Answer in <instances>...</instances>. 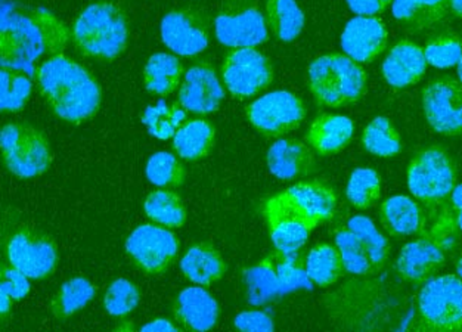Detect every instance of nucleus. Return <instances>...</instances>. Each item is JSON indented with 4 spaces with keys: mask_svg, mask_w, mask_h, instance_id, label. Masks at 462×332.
Masks as SVG:
<instances>
[{
    "mask_svg": "<svg viewBox=\"0 0 462 332\" xmlns=\"http://www.w3.org/2000/svg\"><path fill=\"white\" fill-rule=\"evenodd\" d=\"M73 32L57 15L42 8H24L2 0L0 62L4 69H21L34 78L36 62L62 53Z\"/></svg>",
    "mask_w": 462,
    "mask_h": 332,
    "instance_id": "nucleus-1",
    "label": "nucleus"
},
{
    "mask_svg": "<svg viewBox=\"0 0 462 332\" xmlns=\"http://www.w3.org/2000/svg\"><path fill=\"white\" fill-rule=\"evenodd\" d=\"M49 108L62 122L81 124L97 115L102 89L94 74L64 53L46 58L34 73Z\"/></svg>",
    "mask_w": 462,
    "mask_h": 332,
    "instance_id": "nucleus-2",
    "label": "nucleus"
},
{
    "mask_svg": "<svg viewBox=\"0 0 462 332\" xmlns=\"http://www.w3.org/2000/svg\"><path fill=\"white\" fill-rule=\"evenodd\" d=\"M71 32V41L81 57L113 62L127 49L129 18L120 5L101 0L79 14Z\"/></svg>",
    "mask_w": 462,
    "mask_h": 332,
    "instance_id": "nucleus-3",
    "label": "nucleus"
},
{
    "mask_svg": "<svg viewBox=\"0 0 462 332\" xmlns=\"http://www.w3.org/2000/svg\"><path fill=\"white\" fill-rule=\"evenodd\" d=\"M366 78L359 62L341 53L322 55L308 69L309 89L319 106L328 108L359 101L365 94Z\"/></svg>",
    "mask_w": 462,
    "mask_h": 332,
    "instance_id": "nucleus-4",
    "label": "nucleus"
},
{
    "mask_svg": "<svg viewBox=\"0 0 462 332\" xmlns=\"http://www.w3.org/2000/svg\"><path fill=\"white\" fill-rule=\"evenodd\" d=\"M2 247L5 260L30 280H46L57 271L60 253L55 239L29 223L9 222L5 216Z\"/></svg>",
    "mask_w": 462,
    "mask_h": 332,
    "instance_id": "nucleus-5",
    "label": "nucleus"
},
{
    "mask_svg": "<svg viewBox=\"0 0 462 332\" xmlns=\"http://www.w3.org/2000/svg\"><path fill=\"white\" fill-rule=\"evenodd\" d=\"M0 148L5 167L18 179L39 178L52 164L48 136L29 123L5 124L0 134Z\"/></svg>",
    "mask_w": 462,
    "mask_h": 332,
    "instance_id": "nucleus-6",
    "label": "nucleus"
},
{
    "mask_svg": "<svg viewBox=\"0 0 462 332\" xmlns=\"http://www.w3.org/2000/svg\"><path fill=\"white\" fill-rule=\"evenodd\" d=\"M420 331H462V280L459 276L430 278L417 300Z\"/></svg>",
    "mask_w": 462,
    "mask_h": 332,
    "instance_id": "nucleus-7",
    "label": "nucleus"
},
{
    "mask_svg": "<svg viewBox=\"0 0 462 332\" xmlns=\"http://www.w3.org/2000/svg\"><path fill=\"white\" fill-rule=\"evenodd\" d=\"M457 182V169L443 146L418 151L408 167V188L422 203L436 206L450 197Z\"/></svg>",
    "mask_w": 462,
    "mask_h": 332,
    "instance_id": "nucleus-8",
    "label": "nucleus"
},
{
    "mask_svg": "<svg viewBox=\"0 0 462 332\" xmlns=\"http://www.w3.org/2000/svg\"><path fill=\"white\" fill-rule=\"evenodd\" d=\"M217 41L226 48H255L268 42L266 16L257 0H224L215 20Z\"/></svg>",
    "mask_w": 462,
    "mask_h": 332,
    "instance_id": "nucleus-9",
    "label": "nucleus"
},
{
    "mask_svg": "<svg viewBox=\"0 0 462 332\" xmlns=\"http://www.w3.org/2000/svg\"><path fill=\"white\" fill-rule=\"evenodd\" d=\"M126 253L132 263L145 275H162L175 263L179 239L169 227L145 223L130 232Z\"/></svg>",
    "mask_w": 462,
    "mask_h": 332,
    "instance_id": "nucleus-10",
    "label": "nucleus"
},
{
    "mask_svg": "<svg viewBox=\"0 0 462 332\" xmlns=\"http://www.w3.org/2000/svg\"><path fill=\"white\" fill-rule=\"evenodd\" d=\"M222 80L232 97L248 99L268 89L273 81V67L255 48H232L225 55Z\"/></svg>",
    "mask_w": 462,
    "mask_h": 332,
    "instance_id": "nucleus-11",
    "label": "nucleus"
},
{
    "mask_svg": "<svg viewBox=\"0 0 462 332\" xmlns=\"http://www.w3.org/2000/svg\"><path fill=\"white\" fill-rule=\"evenodd\" d=\"M245 114L259 134L266 138H280L300 126L306 117V106L296 94L273 90L253 101Z\"/></svg>",
    "mask_w": 462,
    "mask_h": 332,
    "instance_id": "nucleus-12",
    "label": "nucleus"
},
{
    "mask_svg": "<svg viewBox=\"0 0 462 332\" xmlns=\"http://www.w3.org/2000/svg\"><path fill=\"white\" fill-rule=\"evenodd\" d=\"M263 215L276 252L284 254L300 252L318 223L309 219L282 190L264 203Z\"/></svg>",
    "mask_w": 462,
    "mask_h": 332,
    "instance_id": "nucleus-13",
    "label": "nucleus"
},
{
    "mask_svg": "<svg viewBox=\"0 0 462 332\" xmlns=\"http://www.w3.org/2000/svg\"><path fill=\"white\" fill-rule=\"evenodd\" d=\"M160 34L164 46L178 57H197L210 42V18L197 6L175 9L162 18Z\"/></svg>",
    "mask_w": 462,
    "mask_h": 332,
    "instance_id": "nucleus-14",
    "label": "nucleus"
},
{
    "mask_svg": "<svg viewBox=\"0 0 462 332\" xmlns=\"http://www.w3.org/2000/svg\"><path fill=\"white\" fill-rule=\"evenodd\" d=\"M422 108L431 129L445 136L462 134V83L450 76L434 78L422 90Z\"/></svg>",
    "mask_w": 462,
    "mask_h": 332,
    "instance_id": "nucleus-15",
    "label": "nucleus"
},
{
    "mask_svg": "<svg viewBox=\"0 0 462 332\" xmlns=\"http://www.w3.org/2000/svg\"><path fill=\"white\" fill-rule=\"evenodd\" d=\"M224 99V85L211 62L197 61L185 71L178 94V102L185 110L206 115L219 110Z\"/></svg>",
    "mask_w": 462,
    "mask_h": 332,
    "instance_id": "nucleus-16",
    "label": "nucleus"
},
{
    "mask_svg": "<svg viewBox=\"0 0 462 332\" xmlns=\"http://www.w3.org/2000/svg\"><path fill=\"white\" fill-rule=\"evenodd\" d=\"M447 260V250L430 231L402 248L396 262V269L403 280L415 284L426 282L431 275L442 268Z\"/></svg>",
    "mask_w": 462,
    "mask_h": 332,
    "instance_id": "nucleus-17",
    "label": "nucleus"
},
{
    "mask_svg": "<svg viewBox=\"0 0 462 332\" xmlns=\"http://www.w3.org/2000/svg\"><path fill=\"white\" fill-rule=\"evenodd\" d=\"M389 32L377 16L357 15L346 24L341 34V48L359 64L374 61L384 51Z\"/></svg>",
    "mask_w": 462,
    "mask_h": 332,
    "instance_id": "nucleus-18",
    "label": "nucleus"
},
{
    "mask_svg": "<svg viewBox=\"0 0 462 332\" xmlns=\"http://www.w3.org/2000/svg\"><path fill=\"white\" fill-rule=\"evenodd\" d=\"M173 318L180 328L206 332L215 328L219 319V304L206 288L188 287L176 296Z\"/></svg>",
    "mask_w": 462,
    "mask_h": 332,
    "instance_id": "nucleus-19",
    "label": "nucleus"
},
{
    "mask_svg": "<svg viewBox=\"0 0 462 332\" xmlns=\"http://www.w3.org/2000/svg\"><path fill=\"white\" fill-rule=\"evenodd\" d=\"M424 49L411 41H401L390 49L383 62V78L394 89L417 85L426 74Z\"/></svg>",
    "mask_w": 462,
    "mask_h": 332,
    "instance_id": "nucleus-20",
    "label": "nucleus"
},
{
    "mask_svg": "<svg viewBox=\"0 0 462 332\" xmlns=\"http://www.w3.org/2000/svg\"><path fill=\"white\" fill-rule=\"evenodd\" d=\"M268 167L280 180H294L312 173L315 157L310 148L297 139H280L268 151Z\"/></svg>",
    "mask_w": 462,
    "mask_h": 332,
    "instance_id": "nucleus-21",
    "label": "nucleus"
},
{
    "mask_svg": "<svg viewBox=\"0 0 462 332\" xmlns=\"http://www.w3.org/2000/svg\"><path fill=\"white\" fill-rule=\"evenodd\" d=\"M355 124L346 115L320 114L306 134V143L319 155H331L345 150L352 141Z\"/></svg>",
    "mask_w": 462,
    "mask_h": 332,
    "instance_id": "nucleus-22",
    "label": "nucleus"
},
{
    "mask_svg": "<svg viewBox=\"0 0 462 332\" xmlns=\"http://www.w3.org/2000/svg\"><path fill=\"white\" fill-rule=\"evenodd\" d=\"M292 203L296 204L304 215L313 222H328L336 215L337 195L329 183L312 179L296 183L285 189Z\"/></svg>",
    "mask_w": 462,
    "mask_h": 332,
    "instance_id": "nucleus-23",
    "label": "nucleus"
},
{
    "mask_svg": "<svg viewBox=\"0 0 462 332\" xmlns=\"http://www.w3.org/2000/svg\"><path fill=\"white\" fill-rule=\"evenodd\" d=\"M180 271L192 284L208 287L224 278L226 263L219 250L204 241L188 248L180 259Z\"/></svg>",
    "mask_w": 462,
    "mask_h": 332,
    "instance_id": "nucleus-24",
    "label": "nucleus"
},
{
    "mask_svg": "<svg viewBox=\"0 0 462 332\" xmlns=\"http://www.w3.org/2000/svg\"><path fill=\"white\" fill-rule=\"evenodd\" d=\"M380 219L385 231L396 238L415 235L424 227L421 207L405 195L385 199L380 208Z\"/></svg>",
    "mask_w": 462,
    "mask_h": 332,
    "instance_id": "nucleus-25",
    "label": "nucleus"
},
{
    "mask_svg": "<svg viewBox=\"0 0 462 332\" xmlns=\"http://www.w3.org/2000/svg\"><path fill=\"white\" fill-rule=\"evenodd\" d=\"M216 141V129L206 118L183 123L173 136V150L179 159L199 161L210 154Z\"/></svg>",
    "mask_w": 462,
    "mask_h": 332,
    "instance_id": "nucleus-26",
    "label": "nucleus"
},
{
    "mask_svg": "<svg viewBox=\"0 0 462 332\" xmlns=\"http://www.w3.org/2000/svg\"><path fill=\"white\" fill-rule=\"evenodd\" d=\"M185 69L178 55L157 52L151 55L143 69V85L150 94L169 97L182 85Z\"/></svg>",
    "mask_w": 462,
    "mask_h": 332,
    "instance_id": "nucleus-27",
    "label": "nucleus"
},
{
    "mask_svg": "<svg viewBox=\"0 0 462 332\" xmlns=\"http://www.w3.org/2000/svg\"><path fill=\"white\" fill-rule=\"evenodd\" d=\"M448 0H393L392 13L406 29L426 30L438 24L447 16Z\"/></svg>",
    "mask_w": 462,
    "mask_h": 332,
    "instance_id": "nucleus-28",
    "label": "nucleus"
},
{
    "mask_svg": "<svg viewBox=\"0 0 462 332\" xmlns=\"http://www.w3.org/2000/svg\"><path fill=\"white\" fill-rule=\"evenodd\" d=\"M244 284L247 301L252 306H263L278 296H282L276 273L275 253L260 260L259 263L244 271Z\"/></svg>",
    "mask_w": 462,
    "mask_h": 332,
    "instance_id": "nucleus-29",
    "label": "nucleus"
},
{
    "mask_svg": "<svg viewBox=\"0 0 462 332\" xmlns=\"http://www.w3.org/2000/svg\"><path fill=\"white\" fill-rule=\"evenodd\" d=\"M268 29L281 42L296 41L304 27V14L296 0H266Z\"/></svg>",
    "mask_w": 462,
    "mask_h": 332,
    "instance_id": "nucleus-30",
    "label": "nucleus"
},
{
    "mask_svg": "<svg viewBox=\"0 0 462 332\" xmlns=\"http://www.w3.org/2000/svg\"><path fill=\"white\" fill-rule=\"evenodd\" d=\"M143 210L151 222L169 229L182 227L187 222V207L175 190H152L143 201Z\"/></svg>",
    "mask_w": 462,
    "mask_h": 332,
    "instance_id": "nucleus-31",
    "label": "nucleus"
},
{
    "mask_svg": "<svg viewBox=\"0 0 462 332\" xmlns=\"http://www.w3.org/2000/svg\"><path fill=\"white\" fill-rule=\"evenodd\" d=\"M97 290L88 278L76 276L65 281L51 301V312L60 320L69 319L94 300Z\"/></svg>",
    "mask_w": 462,
    "mask_h": 332,
    "instance_id": "nucleus-32",
    "label": "nucleus"
},
{
    "mask_svg": "<svg viewBox=\"0 0 462 332\" xmlns=\"http://www.w3.org/2000/svg\"><path fill=\"white\" fill-rule=\"evenodd\" d=\"M306 271L312 284L329 287L336 284L345 273V264L338 248L329 244H319L306 255Z\"/></svg>",
    "mask_w": 462,
    "mask_h": 332,
    "instance_id": "nucleus-33",
    "label": "nucleus"
},
{
    "mask_svg": "<svg viewBox=\"0 0 462 332\" xmlns=\"http://www.w3.org/2000/svg\"><path fill=\"white\" fill-rule=\"evenodd\" d=\"M187 122V110L180 104H167L164 101L155 102L146 106L143 114V123L151 136L160 141L173 139L176 130Z\"/></svg>",
    "mask_w": 462,
    "mask_h": 332,
    "instance_id": "nucleus-34",
    "label": "nucleus"
},
{
    "mask_svg": "<svg viewBox=\"0 0 462 332\" xmlns=\"http://www.w3.org/2000/svg\"><path fill=\"white\" fill-rule=\"evenodd\" d=\"M362 145L369 154L389 159L398 155L402 151L401 134L389 118H374L364 130Z\"/></svg>",
    "mask_w": 462,
    "mask_h": 332,
    "instance_id": "nucleus-35",
    "label": "nucleus"
},
{
    "mask_svg": "<svg viewBox=\"0 0 462 332\" xmlns=\"http://www.w3.org/2000/svg\"><path fill=\"white\" fill-rule=\"evenodd\" d=\"M32 76L21 69H4L0 71V106L4 113H18L29 102L32 92Z\"/></svg>",
    "mask_w": 462,
    "mask_h": 332,
    "instance_id": "nucleus-36",
    "label": "nucleus"
},
{
    "mask_svg": "<svg viewBox=\"0 0 462 332\" xmlns=\"http://www.w3.org/2000/svg\"><path fill=\"white\" fill-rule=\"evenodd\" d=\"M145 176L154 187L175 189L182 187L187 178V171L175 154L159 151L151 155L146 162Z\"/></svg>",
    "mask_w": 462,
    "mask_h": 332,
    "instance_id": "nucleus-37",
    "label": "nucleus"
},
{
    "mask_svg": "<svg viewBox=\"0 0 462 332\" xmlns=\"http://www.w3.org/2000/svg\"><path fill=\"white\" fill-rule=\"evenodd\" d=\"M336 247L340 252L346 272L355 275H369L377 272L373 262L369 259L365 247L362 245L357 236L347 226H341L334 232Z\"/></svg>",
    "mask_w": 462,
    "mask_h": 332,
    "instance_id": "nucleus-38",
    "label": "nucleus"
},
{
    "mask_svg": "<svg viewBox=\"0 0 462 332\" xmlns=\"http://www.w3.org/2000/svg\"><path fill=\"white\" fill-rule=\"evenodd\" d=\"M346 226L349 227L365 247L375 269L378 271L382 268L389 255V241L378 231L373 220L366 216H353L352 219L347 220Z\"/></svg>",
    "mask_w": 462,
    "mask_h": 332,
    "instance_id": "nucleus-39",
    "label": "nucleus"
},
{
    "mask_svg": "<svg viewBox=\"0 0 462 332\" xmlns=\"http://www.w3.org/2000/svg\"><path fill=\"white\" fill-rule=\"evenodd\" d=\"M139 303H141V290L138 285L126 278L114 280L104 294L106 312L118 319L129 317L130 313L136 310Z\"/></svg>",
    "mask_w": 462,
    "mask_h": 332,
    "instance_id": "nucleus-40",
    "label": "nucleus"
},
{
    "mask_svg": "<svg viewBox=\"0 0 462 332\" xmlns=\"http://www.w3.org/2000/svg\"><path fill=\"white\" fill-rule=\"evenodd\" d=\"M346 195L352 206L361 210L373 207L382 197V180L373 169H356L350 174Z\"/></svg>",
    "mask_w": 462,
    "mask_h": 332,
    "instance_id": "nucleus-41",
    "label": "nucleus"
},
{
    "mask_svg": "<svg viewBox=\"0 0 462 332\" xmlns=\"http://www.w3.org/2000/svg\"><path fill=\"white\" fill-rule=\"evenodd\" d=\"M275 266L282 294L296 291L301 288L306 290L312 288V281L306 271V263L299 253L284 254V253L276 252Z\"/></svg>",
    "mask_w": 462,
    "mask_h": 332,
    "instance_id": "nucleus-42",
    "label": "nucleus"
},
{
    "mask_svg": "<svg viewBox=\"0 0 462 332\" xmlns=\"http://www.w3.org/2000/svg\"><path fill=\"white\" fill-rule=\"evenodd\" d=\"M427 64L434 69H450L458 65L462 57V41L455 32H442L427 42L424 48Z\"/></svg>",
    "mask_w": 462,
    "mask_h": 332,
    "instance_id": "nucleus-43",
    "label": "nucleus"
},
{
    "mask_svg": "<svg viewBox=\"0 0 462 332\" xmlns=\"http://www.w3.org/2000/svg\"><path fill=\"white\" fill-rule=\"evenodd\" d=\"M30 290L32 285L29 276L5 260L0 269V292L8 294L14 301H21L29 296Z\"/></svg>",
    "mask_w": 462,
    "mask_h": 332,
    "instance_id": "nucleus-44",
    "label": "nucleus"
},
{
    "mask_svg": "<svg viewBox=\"0 0 462 332\" xmlns=\"http://www.w3.org/2000/svg\"><path fill=\"white\" fill-rule=\"evenodd\" d=\"M234 325L239 331L271 332L275 328L272 318L262 310H247V312L239 313L234 320Z\"/></svg>",
    "mask_w": 462,
    "mask_h": 332,
    "instance_id": "nucleus-45",
    "label": "nucleus"
},
{
    "mask_svg": "<svg viewBox=\"0 0 462 332\" xmlns=\"http://www.w3.org/2000/svg\"><path fill=\"white\" fill-rule=\"evenodd\" d=\"M393 0H347L352 13L362 16H375L384 13Z\"/></svg>",
    "mask_w": 462,
    "mask_h": 332,
    "instance_id": "nucleus-46",
    "label": "nucleus"
},
{
    "mask_svg": "<svg viewBox=\"0 0 462 332\" xmlns=\"http://www.w3.org/2000/svg\"><path fill=\"white\" fill-rule=\"evenodd\" d=\"M180 329V327H176L171 320L164 319V318H157L143 325L141 331L143 332H176Z\"/></svg>",
    "mask_w": 462,
    "mask_h": 332,
    "instance_id": "nucleus-47",
    "label": "nucleus"
},
{
    "mask_svg": "<svg viewBox=\"0 0 462 332\" xmlns=\"http://www.w3.org/2000/svg\"><path fill=\"white\" fill-rule=\"evenodd\" d=\"M14 300L8 294H5V292H0V313H2V318L6 319L9 317V313H11V309H13Z\"/></svg>",
    "mask_w": 462,
    "mask_h": 332,
    "instance_id": "nucleus-48",
    "label": "nucleus"
},
{
    "mask_svg": "<svg viewBox=\"0 0 462 332\" xmlns=\"http://www.w3.org/2000/svg\"><path fill=\"white\" fill-rule=\"evenodd\" d=\"M450 204H452L454 211L462 210V185L455 187L454 190H452V194H450Z\"/></svg>",
    "mask_w": 462,
    "mask_h": 332,
    "instance_id": "nucleus-49",
    "label": "nucleus"
},
{
    "mask_svg": "<svg viewBox=\"0 0 462 332\" xmlns=\"http://www.w3.org/2000/svg\"><path fill=\"white\" fill-rule=\"evenodd\" d=\"M449 2V8L455 15L462 18V0H448Z\"/></svg>",
    "mask_w": 462,
    "mask_h": 332,
    "instance_id": "nucleus-50",
    "label": "nucleus"
},
{
    "mask_svg": "<svg viewBox=\"0 0 462 332\" xmlns=\"http://www.w3.org/2000/svg\"><path fill=\"white\" fill-rule=\"evenodd\" d=\"M457 272H458V276L462 280V253L459 254L458 260H457Z\"/></svg>",
    "mask_w": 462,
    "mask_h": 332,
    "instance_id": "nucleus-51",
    "label": "nucleus"
},
{
    "mask_svg": "<svg viewBox=\"0 0 462 332\" xmlns=\"http://www.w3.org/2000/svg\"><path fill=\"white\" fill-rule=\"evenodd\" d=\"M457 213V223H458L459 231H462V210L455 211Z\"/></svg>",
    "mask_w": 462,
    "mask_h": 332,
    "instance_id": "nucleus-52",
    "label": "nucleus"
},
{
    "mask_svg": "<svg viewBox=\"0 0 462 332\" xmlns=\"http://www.w3.org/2000/svg\"><path fill=\"white\" fill-rule=\"evenodd\" d=\"M458 78H459V81H461V83H462V57L458 62Z\"/></svg>",
    "mask_w": 462,
    "mask_h": 332,
    "instance_id": "nucleus-53",
    "label": "nucleus"
}]
</instances>
